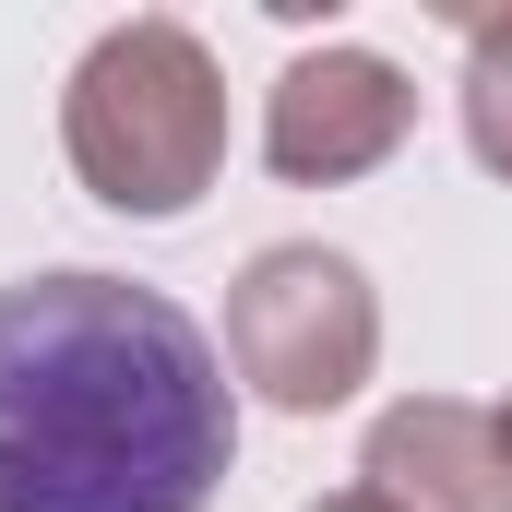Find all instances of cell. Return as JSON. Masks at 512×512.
Instances as JSON below:
<instances>
[{"instance_id": "obj_1", "label": "cell", "mask_w": 512, "mask_h": 512, "mask_svg": "<svg viewBox=\"0 0 512 512\" xmlns=\"http://www.w3.org/2000/svg\"><path fill=\"white\" fill-rule=\"evenodd\" d=\"M239 465L215 334L96 262L0 286V512H203Z\"/></svg>"}, {"instance_id": "obj_2", "label": "cell", "mask_w": 512, "mask_h": 512, "mask_svg": "<svg viewBox=\"0 0 512 512\" xmlns=\"http://www.w3.org/2000/svg\"><path fill=\"white\" fill-rule=\"evenodd\" d=\"M60 143H72V179L108 203V215H191L227 167V72L215 48L179 24V12H131L108 24L84 60H72V96H60Z\"/></svg>"}, {"instance_id": "obj_3", "label": "cell", "mask_w": 512, "mask_h": 512, "mask_svg": "<svg viewBox=\"0 0 512 512\" xmlns=\"http://www.w3.org/2000/svg\"><path fill=\"white\" fill-rule=\"evenodd\" d=\"M370 358H382V298H370V274L346 251L274 239V251L239 262V286H227V370L262 405L322 417V405H346L370 382Z\"/></svg>"}, {"instance_id": "obj_4", "label": "cell", "mask_w": 512, "mask_h": 512, "mask_svg": "<svg viewBox=\"0 0 512 512\" xmlns=\"http://www.w3.org/2000/svg\"><path fill=\"white\" fill-rule=\"evenodd\" d=\"M405 131H417V84L382 48L334 36V48H298L274 72V96H262V167L298 179V191H346V179H370V167L405 155Z\"/></svg>"}, {"instance_id": "obj_5", "label": "cell", "mask_w": 512, "mask_h": 512, "mask_svg": "<svg viewBox=\"0 0 512 512\" xmlns=\"http://www.w3.org/2000/svg\"><path fill=\"white\" fill-rule=\"evenodd\" d=\"M358 489L382 512H512V465L489 405H453V393H405L370 417V453H358Z\"/></svg>"}, {"instance_id": "obj_6", "label": "cell", "mask_w": 512, "mask_h": 512, "mask_svg": "<svg viewBox=\"0 0 512 512\" xmlns=\"http://www.w3.org/2000/svg\"><path fill=\"white\" fill-rule=\"evenodd\" d=\"M465 143H477V167L512 191V12L465 24Z\"/></svg>"}, {"instance_id": "obj_7", "label": "cell", "mask_w": 512, "mask_h": 512, "mask_svg": "<svg viewBox=\"0 0 512 512\" xmlns=\"http://www.w3.org/2000/svg\"><path fill=\"white\" fill-rule=\"evenodd\" d=\"M310 512H382V501H370V489H334V501H310Z\"/></svg>"}, {"instance_id": "obj_8", "label": "cell", "mask_w": 512, "mask_h": 512, "mask_svg": "<svg viewBox=\"0 0 512 512\" xmlns=\"http://www.w3.org/2000/svg\"><path fill=\"white\" fill-rule=\"evenodd\" d=\"M489 429H501V465H512V393H501V405H489Z\"/></svg>"}]
</instances>
